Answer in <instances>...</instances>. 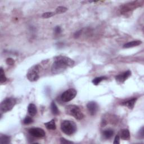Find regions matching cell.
<instances>
[{
	"label": "cell",
	"instance_id": "obj_3",
	"mask_svg": "<svg viewBox=\"0 0 144 144\" xmlns=\"http://www.w3.org/2000/svg\"><path fill=\"white\" fill-rule=\"evenodd\" d=\"M65 112L67 114L73 116L75 119L81 120L83 118L84 115L80 108L74 105H69L65 107Z\"/></svg>",
	"mask_w": 144,
	"mask_h": 144
},
{
	"label": "cell",
	"instance_id": "obj_25",
	"mask_svg": "<svg viewBox=\"0 0 144 144\" xmlns=\"http://www.w3.org/2000/svg\"><path fill=\"white\" fill-rule=\"evenodd\" d=\"M60 142L61 143H73L72 141H69L68 140H67L64 138H60Z\"/></svg>",
	"mask_w": 144,
	"mask_h": 144
},
{
	"label": "cell",
	"instance_id": "obj_26",
	"mask_svg": "<svg viewBox=\"0 0 144 144\" xmlns=\"http://www.w3.org/2000/svg\"><path fill=\"white\" fill-rule=\"evenodd\" d=\"M114 144H119L120 143V137L119 135H117L115 137L114 141L113 142Z\"/></svg>",
	"mask_w": 144,
	"mask_h": 144
},
{
	"label": "cell",
	"instance_id": "obj_17",
	"mask_svg": "<svg viewBox=\"0 0 144 144\" xmlns=\"http://www.w3.org/2000/svg\"><path fill=\"white\" fill-rule=\"evenodd\" d=\"M51 109L52 111V113L54 115H58L59 114V110L58 108V106L56 105V104L55 103L54 101H53L51 102Z\"/></svg>",
	"mask_w": 144,
	"mask_h": 144
},
{
	"label": "cell",
	"instance_id": "obj_7",
	"mask_svg": "<svg viewBox=\"0 0 144 144\" xmlns=\"http://www.w3.org/2000/svg\"><path fill=\"white\" fill-rule=\"evenodd\" d=\"M28 132L32 136L37 138L43 137L46 135L45 131L41 128H32L29 130Z\"/></svg>",
	"mask_w": 144,
	"mask_h": 144
},
{
	"label": "cell",
	"instance_id": "obj_15",
	"mask_svg": "<svg viewBox=\"0 0 144 144\" xmlns=\"http://www.w3.org/2000/svg\"><path fill=\"white\" fill-rule=\"evenodd\" d=\"M114 135V131L111 129H107L103 132V136L105 138H110Z\"/></svg>",
	"mask_w": 144,
	"mask_h": 144
},
{
	"label": "cell",
	"instance_id": "obj_9",
	"mask_svg": "<svg viewBox=\"0 0 144 144\" xmlns=\"http://www.w3.org/2000/svg\"><path fill=\"white\" fill-rule=\"evenodd\" d=\"M87 107L90 112V114L91 115H95L96 113H97L99 109L97 104L94 101H91L88 103Z\"/></svg>",
	"mask_w": 144,
	"mask_h": 144
},
{
	"label": "cell",
	"instance_id": "obj_13",
	"mask_svg": "<svg viewBox=\"0 0 144 144\" xmlns=\"http://www.w3.org/2000/svg\"><path fill=\"white\" fill-rule=\"evenodd\" d=\"M141 43H142V42L141 41H138V40H137V41H131L128 43H126L125 45L123 46V47L128 49V48L138 46L139 45H140Z\"/></svg>",
	"mask_w": 144,
	"mask_h": 144
},
{
	"label": "cell",
	"instance_id": "obj_24",
	"mask_svg": "<svg viewBox=\"0 0 144 144\" xmlns=\"http://www.w3.org/2000/svg\"><path fill=\"white\" fill-rule=\"evenodd\" d=\"M54 32H55V33L56 34H60V33H61V28L59 26L56 27L55 28V29H54Z\"/></svg>",
	"mask_w": 144,
	"mask_h": 144
},
{
	"label": "cell",
	"instance_id": "obj_2",
	"mask_svg": "<svg viewBox=\"0 0 144 144\" xmlns=\"http://www.w3.org/2000/svg\"><path fill=\"white\" fill-rule=\"evenodd\" d=\"M61 130L67 135H72L77 131V126L73 121L65 120L61 123Z\"/></svg>",
	"mask_w": 144,
	"mask_h": 144
},
{
	"label": "cell",
	"instance_id": "obj_23",
	"mask_svg": "<svg viewBox=\"0 0 144 144\" xmlns=\"http://www.w3.org/2000/svg\"><path fill=\"white\" fill-rule=\"evenodd\" d=\"M6 62L7 63V64L9 65H13L14 64L15 61L12 58H7L6 60Z\"/></svg>",
	"mask_w": 144,
	"mask_h": 144
},
{
	"label": "cell",
	"instance_id": "obj_8",
	"mask_svg": "<svg viewBox=\"0 0 144 144\" xmlns=\"http://www.w3.org/2000/svg\"><path fill=\"white\" fill-rule=\"evenodd\" d=\"M131 75V71L130 70H128L125 71V73L119 74L116 76L115 79L119 83H123L126 81Z\"/></svg>",
	"mask_w": 144,
	"mask_h": 144
},
{
	"label": "cell",
	"instance_id": "obj_4",
	"mask_svg": "<svg viewBox=\"0 0 144 144\" xmlns=\"http://www.w3.org/2000/svg\"><path fill=\"white\" fill-rule=\"evenodd\" d=\"M16 103H17V100L13 97L5 99L1 104V106H0L1 111L3 113L10 111L13 109Z\"/></svg>",
	"mask_w": 144,
	"mask_h": 144
},
{
	"label": "cell",
	"instance_id": "obj_20",
	"mask_svg": "<svg viewBox=\"0 0 144 144\" xmlns=\"http://www.w3.org/2000/svg\"><path fill=\"white\" fill-rule=\"evenodd\" d=\"M68 9L65 7L64 6H59L56 8V9L55 11V13L56 14H61V13H65V12L67 11Z\"/></svg>",
	"mask_w": 144,
	"mask_h": 144
},
{
	"label": "cell",
	"instance_id": "obj_18",
	"mask_svg": "<svg viewBox=\"0 0 144 144\" xmlns=\"http://www.w3.org/2000/svg\"><path fill=\"white\" fill-rule=\"evenodd\" d=\"M107 79V78L106 77H104V76H101V77H96V78H95L94 79H93L92 83L94 84L95 85L97 86L101 81H104V80H106Z\"/></svg>",
	"mask_w": 144,
	"mask_h": 144
},
{
	"label": "cell",
	"instance_id": "obj_12",
	"mask_svg": "<svg viewBox=\"0 0 144 144\" xmlns=\"http://www.w3.org/2000/svg\"><path fill=\"white\" fill-rule=\"evenodd\" d=\"M28 113L30 116L33 117L37 113V107L34 104H30L28 106Z\"/></svg>",
	"mask_w": 144,
	"mask_h": 144
},
{
	"label": "cell",
	"instance_id": "obj_10",
	"mask_svg": "<svg viewBox=\"0 0 144 144\" xmlns=\"http://www.w3.org/2000/svg\"><path fill=\"white\" fill-rule=\"evenodd\" d=\"M123 140H129L130 139V133L128 130L124 129L119 132L118 135Z\"/></svg>",
	"mask_w": 144,
	"mask_h": 144
},
{
	"label": "cell",
	"instance_id": "obj_19",
	"mask_svg": "<svg viewBox=\"0 0 144 144\" xmlns=\"http://www.w3.org/2000/svg\"><path fill=\"white\" fill-rule=\"evenodd\" d=\"M7 78L5 74V72L3 69L2 68H1V70H0V81L1 83H3L6 81Z\"/></svg>",
	"mask_w": 144,
	"mask_h": 144
},
{
	"label": "cell",
	"instance_id": "obj_21",
	"mask_svg": "<svg viewBox=\"0 0 144 144\" xmlns=\"http://www.w3.org/2000/svg\"><path fill=\"white\" fill-rule=\"evenodd\" d=\"M55 14V13H54V12H47V13H43V15H42V18H50L52 17H53V16Z\"/></svg>",
	"mask_w": 144,
	"mask_h": 144
},
{
	"label": "cell",
	"instance_id": "obj_16",
	"mask_svg": "<svg viewBox=\"0 0 144 144\" xmlns=\"http://www.w3.org/2000/svg\"><path fill=\"white\" fill-rule=\"evenodd\" d=\"M10 142V137L7 135H2L0 137V143L7 144Z\"/></svg>",
	"mask_w": 144,
	"mask_h": 144
},
{
	"label": "cell",
	"instance_id": "obj_6",
	"mask_svg": "<svg viewBox=\"0 0 144 144\" xmlns=\"http://www.w3.org/2000/svg\"><path fill=\"white\" fill-rule=\"evenodd\" d=\"M77 92L75 89H70L65 91L61 95V99L64 102H69L75 97Z\"/></svg>",
	"mask_w": 144,
	"mask_h": 144
},
{
	"label": "cell",
	"instance_id": "obj_22",
	"mask_svg": "<svg viewBox=\"0 0 144 144\" xmlns=\"http://www.w3.org/2000/svg\"><path fill=\"white\" fill-rule=\"evenodd\" d=\"M33 122V119L32 118L30 117H28V116H27L25 118V119H24L23 121V123L24 124V125H29V124H30Z\"/></svg>",
	"mask_w": 144,
	"mask_h": 144
},
{
	"label": "cell",
	"instance_id": "obj_27",
	"mask_svg": "<svg viewBox=\"0 0 144 144\" xmlns=\"http://www.w3.org/2000/svg\"><path fill=\"white\" fill-rule=\"evenodd\" d=\"M139 134H140V138H143L144 137V133H143V127H142L141 129L139 131Z\"/></svg>",
	"mask_w": 144,
	"mask_h": 144
},
{
	"label": "cell",
	"instance_id": "obj_11",
	"mask_svg": "<svg viewBox=\"0 0 144 144\" xmlns=\"http://www.w3.org/2000/svg\"><path fill=\"white\" fill-rule=\"evenodd\" d=\"M136 100H137V99L136 98L132 99L131 100H129L123 102L122 103V105L128 107L130 109H132L134 107V106L135 105L136 102Z\"/></svg>",
	"mask_w": 144,
	"mask_h": 144
},
{
	"label": "cell",
	"instance_id": "obj_28",
	"mask_svg": "<svg viewBox=\"0 0 144 144\" xmlns=\"http://www.w3.org/2000/svg\"><path fill=\"white\" fill-rule=\"evenodd\" d=\"M81 30H79V31L77 32H75V33L74 35V37L75 38H78V37H79V35H80V34H81Z\"/></svg>",
	"mask_w": 144,
	"mask_h": 144
},
{
	"label": "cell",
	"instance_id": "obj_5",
	"mask_svg": "<svg viewBox=\"0 0 144 144\" xmlns=\"http://www.w3.org/2000/svg\"><path fill=\"white\" fill-rule=\"evenodd\" d=\"M39 65H35L32 66L29 69L27 74V77L30 82L37 81L39 78Z\"/></svg>",
	"mask_w": 144,
	"mask_h": 144
},
{
	"label": "cell",
	"instance_id": "obj_14",
	"mask_svg": "<svg viewBox=\"0 0 144 144\" xmlns=\"http://www.w3.org/2000/svg\"><path fill=\"white\" fill-rule=\"evenodd\" d=\"M45 126L48 130H55L56 128V126L55 121L54 119L51 120V121L48 122L47 123H45Z\"/></svg>",
	"mask_w": 144,
	"mask_h": 144
},
{
	"label": "cell",
	"instance_id": "obj_1",
	"mask_svg": "<svg viewBox=\"0 0 144 144\" xmlns=\"http://www.w3.org/2000/svg\"><path fill=\"white\" fill-rule=\"evenodd\" d=\"M74 61L70 58L65 56H58L54 58V62L52 65V72L58 74L64 71L68 67H72L74 65Z\"/></svg>",
	"mask_w": 144,
	"mask_h": 144
}]
</instances>
